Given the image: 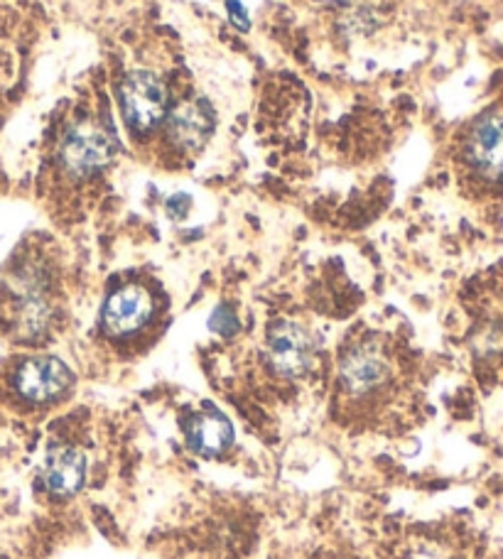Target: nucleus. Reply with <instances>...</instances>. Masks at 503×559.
<instances>
[{"instance_id":"nucleus-1","label":"nucleus","mask_w":503,"mask_h":559,"mask_svg":"<svg viewBox=\"0 0 503 559\" xmlns=\"http://www.w3.org/2000/svg\"><path fill=\"white\" fill-rule=\"evenodd\" d=\"M116 155L110 128L92 116H82L59 140V163L72 177H89L104 169Z\"/></svg>"},{"instance_id":"nucleus-2","label":"nucleus","mask_w":503,"mask_h":559,"mask_svg":"<svg viewBox=\"0 0 503 559\" xmlns=\"http://www.w3.org/2000/svg\"><path fill=\"white\" fill-rule=\"evenodd\" d=\"M118 104L128 131L148 135L169 116L167 84L153 72H133L118 86Z\"/></svg>"},{"instance_id":"nucleus-3","label":"nucleus","mask_w":503,"mask_h":559,"mask_svg":"<svg viewBox=\"0 0 503 559\" xmlns=\"http://www.w3.org/2000/svg\"><path fill=\"white\" fill-rule=\"evenodd\" d=\"M268 361L276 373L285 378L307 373L315 361L312 336L295 322H278L268 332Z\"/></svg>"},{"instance_id":"nucleus-4","label":"nucleus","mask_w":503,"mask_h":559,"mask_svg":"<svg viewBox=\"0 0 503 559\" xmlns=\"http://www.w3.org/2000/svg\"><path fill=\"white\" fill-rule=\"evenodd\" d=\"M72 383V371L52 356L30 358L15 373V391L30 403L55 401V397L65 395Z\"/></svg>"},{"instance_id":"nucleus-5","label":"nucleus","mask_w":503,"mask_h":559,"mask_svg":"<svg viewBox=\"0 0 503 559\" xmlns=\"http://www.w3.org/2000/svg\"><path fill=\"white\" fill-rule=\"evenodd\" d=\"M45 280L33 271L15 275L13 285V329L20 338H37L49 324L52 309L45 297Z\"/></svg>"},{"instance_id":"nucleus-6","label":"nucleus","mask_w":503,"mask_h":559,"mask_svg":"<svg viewBox=\"0 0 503 559\" xmlns=\"http://www.w3.org/2000/svg\"><path fill=\"white\" fill-rule=\"evenodd\" d=\"M153 295L140 285L116 289L104 305V326L110 336H128L143 329L153 317Z\"/></svg>"},{"instance_id":"nucleus-7","label":"nucleus","mask_w":503,"mask_h":559,"mask_svg":"<svg viewBox=\"0 0 503 559\" xmlns=\"http://www.w3.org/2000/svg\"><path fill=\"white\" fill-rule=\"evenodd\" d=\"M467 165L487 179H503V116H491L475 126L465 143Z\"/></svg>"},{"instance_id":"nucleus-8","label":"nucleus","mask_w":503,"mask_h":559,"mask_svg":"<svg viewBox=\"0 0 503 559\" xmlns=\"http://www.w3.org/2000/svg\"><path fill=\"white\" fill-rule=\"evenodd\" d=\"M339 378L351 395L376 391L388 378V358L376 346H356L341 358Z\"/></svg>"},{"instance_id":"nucleus-9","label":"nucleus","mask_w":503,"mask_h":559,"mask_svg":"<svg viewBox=\"0 0 503 559\" xmlns=\"http://www.w3.org/2000/svg\"><path fill=\"white\" fill-rule=\"evenodd\" d=\"M211 128H214V118L209 106L204 102H187L169 116L167 143L183 153H195L207 143Z\"/></svg>"},{"instance_id":"nucleus-10","label":"nucleus","mask_w":503,"mask_h":559,"mask_svg":"<svg viewBox=\"0 0 503 559\" xmlns=\"http://www.w3.org/2000/svg\"><path fill=\"white\" fill-rule=\"evenodd\" d=\"M86 462L84 456L72 447H57L47 454V462L43 468V478L47 491L59 498L74 496L84 484Z\"/></svg>"},{"instance_id":"nucleus-11","label":"nucleus","mask_w":503,"mask_h":559,"mask_svg":"<svg viewBox=\"0 0 503 559\" xmlns=\"http://www.w3.org/2000/svg\"><path fill=\"white\" fill-rule=\"evenodd\" d=\"M231 439H234V429H231L229 419L219 413L199 415L189 427V444L197 454L217 456L231 444Z\"/></svg>"},{"instance_id":"nucleus-12","label":"nucleus","mask_w":503,"mask_h":559,"mask_svg":"<svg viewBox=\"0 0 503 559\" xmlns=\"http://www.w3.org/2000/svg\"><path fill=\"white\" fill-rule=\"evenodd\" d=\"M167 206H169V216L183 218L187 214V209H189V197L187 194H177V197L169 199Z\"/></svg>"},{"instance_id":"nucleus-13","label":"nucleus","mask_w":503,"mask_h":559,"mask_svg":"<svg viewBox=\"0 0 503 559\" xmlns=\"http://www.w3.org/2000/svg\"><path fill=\"white\" fill-rule=\"evenodd\" d=\"M229 13H231V17H234V23H236L241 29L248 27L246 10H244V5L238 3V0H229Z\"/></svg>"},{"instance_id":"nucleus-14","label":"nucleus","mask_w":503,"mask_h":559,"mask_svg":"<svg viewBox=\"0 0 503 559\" xmlns=\"http://www.w3.org/2000/svg\"><path fill=\"white\" fill-rule=\"evenodd\" d=\"M315 3H325V5H349L354 0H315Z\"/></svg>"}]
</instances>
